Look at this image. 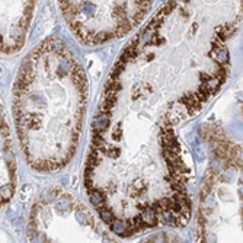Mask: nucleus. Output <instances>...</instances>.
Returning a JSON list of instances; mask_svg holds the SVG:
<instances>
[{
  "label": "nucleus",
  "mask_w": 243,
  "mask_h": 243,
  "mask_svg": "<svg viewBox=\"0 0 243 243\" xmlns=\"http://www.w3.org/2000/svg\"><path fill=\"white\" fill-rule=\"evenodd\" d=\"M86 77L72 50L50 38L25 58L13 89L22 150L38 170H57L74 153L86 106Z\"/></svg>",
  "instance_id": "f257e3e1"
},
{
  "label": "nucleus",
  "mask_w": 243,
  "mask_h": 243,
  "mask_svg": "<svg viewBox=\"0 0 243 243\" xmlns=\"http://www.w3.org/2000/svg\"><path fill=\"white\" fill-rule=\"evenodd\" d=\"M153 0H60L68 28L86 45H99L131 32Z\"/></svg>",
  "instance_id": "f03ea898"
},
{
  "label": "nucleus",
  "mask_w": 243,
  "mask_h": 243,
  "mask_svg": "<svg viewBox=\"0 0 243 243\" xmlns=\"http://www.w3.org/2000/svg\"><path fill=\"white\" fill-rule=\"evenodd\" d=\"M38 0H0V54L24 47Z\"/></svg>",
  "instance_id": "7ed1b4c3"
}]
</instances>
